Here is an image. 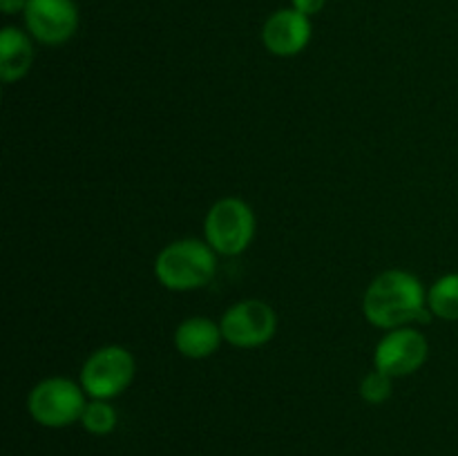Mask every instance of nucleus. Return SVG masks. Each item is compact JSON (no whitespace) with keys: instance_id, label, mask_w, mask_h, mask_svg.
Masks as SVG:
<instances>
[{"instance_id":"nucleus-6","label":"nucleus","mask_w":458,"mask_h":456,"mask_svg":"<svg viewBox=\"0 0 458 456\" xmlns=\"http://www.w3.org/2000/svg\"><path fill=\"white\" fill-rule=\"evenodd\" d=\"M224 342L235 349H258L271 342L277 331V313L258 298L240 300L219 317Z\"/></svg>"},{"instance_id":"nucleus-7","label":"nucleus","mask_w":458,"mask_h":456,"mask_svg":"<svg viewBox=\"0 0 458 456\" xmlns=\"http://www.w3.org/2000/svg\"><path fill=\"white\" fill-rule=\"evenodd\" d=\"M429 358V342L416 326L385 331L374 349V367L396 378L416 374Z\"/></svg>"},{"instance_id":"nucleus-12","label":"nucleus","mask_w":458,"mask_h":456,"mask_svg":"<svg viewBox=\"0 0 458 456\" xmlns=\"http://www.w3.org/2000/svg\"><path fill=\"white\" fill-rule=\"evenodd\" d=\"M428 307L438 320L458 322V273H445L429 286Z\"/></svg>"},{"instance_id":"nucleus-3","label":"nucleus","mask_w":458,"mask_h":456,"mask_svg":"<svg viewBox=\"0 0 458 456\" xmlns=\"http://www.w3.org/2000/svg\"><path fill=\"white\" fill-rule=\"evenodd\" d=\"M258 219L249 201L242 197H222L204 217V240L224 258H237L253 244Z\"/></svg>"},{"instance_id":"nucleus-11","label":"nucleus","mask_w":458,"mask_h":456,"mask_svg":"<svg viewBox=\"0 0 458 456\" xmlns=\"http://www.w3.org/2000/svg\"><path fill=\"white\" fill-rule=\"evenodd\" d=\"M36 49L34 38L30 31H22L18 27H3L0 31V79L4 83H16L30 74L34 65Z\"/></svg>"},{"instance_id":"nucleus-10","label":"nucleus","mask_w":458,"mask_h":456,"mask_svg":"<svg viewBox=\"0 0 458 456\" xmlns=\"http://www.w3.org/2000/svg\"><path fill=\"white\" fill-rule=\"evenodd\" d=\"M222 342V326L206 316L186 317L179 322L173 335L174 349L179 351V356L188 358V360H206V358L215 356Z\"/></svg>"},{"instance_id":"nucleus-2","label":"nucleus","mask_w":458,"mask_h":456,"mask_svg":"<svg viewBox=\"0 0 458 456\" xmlns=\"http://www.w3.org/2000/svg\"><path fill=\"white\" fill-rule=\"evenodd\" d=\"M152 271L164 289L188 293L210 284L217 271V253L206 240L183 237L170 241L159 250Z\"/></svg>"},{"instance_id":"nucleus-16","label":"nucleus","mask_w":458,"mask_h":456,"mask_svg":"<svg viewBox=\"0 0 458 456\" xmlns=\"http://www.w3.org/2000/svg\"><path fill=\"white\" fill-rule=\"evenodd\" d=\"M27 3L30 0H0V9H3L4 16H16V13L25 12Z\"/></svg>"},{"instance_id":"nucleus-4","label":"nucleus","mask_w":458,"mask_h":456,"mask_svg":"<svg viewBox=\"0 0 458 456\" xmlns=\"http://www.w3.org/2000/svg\"><path fill=\"white\" fill-rule=\"evenodd\" d=\"M89 396L79 380L49 376L36 383L27 393V411L31 420L49 429H63L81 423Z\"/></svg>"},{"instance_id":"nucleus-9","label":"nucleus","mask_w":458,"mask_h":456,"mask_svg":"<svg viewBox=\"0 0 458 456\" xmlns=\"http://www.w3.org/2000/svg\"><path fill=\"white\" fill-rule=\"evenodd\" d=\"M311 18L304 16L293 7L277 9L262 25V45L267 47L268 54L280 58L302 54L311 43Z\"/></svg>"},{"instance_id":"nucleus-15","label":"nucleus","mask_w":458,"mask_h":456,"mask_svg":"<svg viewBox=\"0 0 458 456\" xmlns=\"http://www.w3.org/2000/svg\"><path fill=\"white\" fill-rule=\"evenodd\" d=\"M327 0H291V7L298 9L300 13H304V16H316V13H320L322 9H325Z\"/></svg>"},{"instance_id":"nucleus-5","label":"nucleus","mask_w":458,"mask_h":456,"mask_svg":"<svg viewBox=\"0 0 458 456\" xmlns=\"http://www.w3.org/2000/svg\"><path fill=\"white\" fill-rule=\"evenodd\" d=\"M137 376V360L130 349L121 344H106L85 358L79 383L89 398L112 401L128 392Z\"/></svg>"},{"instance_id":"nucleus-14","label":"nucleus","mask_w":458,"mask_h":456,"mask_svg":"<svg viewBox=\"0 0 458 456\" xmlns=\"http://www.w3.org/2000/svg\"><path fill=\"white\" fill-rule=\"evenodd\" d=\"M358 392H360L362 401L369 402V405H383V402H387L389 398H392L394 378L389 374H385V371L376 369L374 367V369H371L369 374L360 380V387H358Z\"/></svg>"},{"instance_id":"nucleus-13","label":"nucleus","mask_w":458,"mask_h":456,"mask_svg":"<svg viewBox=\"0 0 458 456\" xmlns=\"http://www.w3.org/2000/svg\"><path fill=\"white\" fill-rule=\"evenodd\" d=\"M81 425L92 436H107L119 425V411L114 410V405L110 401L89 398L83 410V416H81Z\"/></svg>"},{"instance_id":"nucleus-1","label":"nucleus","mask_w":458,"mask_h":456,"mask_svg":"<svg viewBox=\"0 0 458 456\" xmlns=\"http://www.w3.org/2000/svg\"><path fill=\"white\" fill-rule=\"evenodd\" d=\"M362 316L383 331L416 326L434 317L420 277L403 268H387L369 282L362 295Z\"/></svg>"},{"instance_id":"nucleus-8","label":"nucleus","mask_w":458,"mask_h":456,"mask_svg":"<svg viewBox=\"0 0 458 456\" xmlns=\"http://www.w3.org/2000/svg\"><path fill=\"white\" fill-rule=\"evenodd\" d=\"M31 38L40 45H65L79 30V7L74 0H30L22 12Z\"/></svg>"}]
</instances>
